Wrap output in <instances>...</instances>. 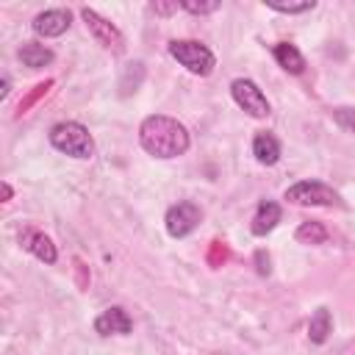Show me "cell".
<instances>
[{"instance_id":"obj_1","label":"cell","mask_w":355,"mask_h":355,"mask_svg":"<svg viewBox=\"0 0 355 355\" xmlns=\"http://www.w3.org/2000/svg\"><path fill=\"white\" fill-rule=\"evenodd\" d=\"M139 141L155 158H178L191 144L189 130L178 119L164 114H153L139 125Z\"/></svg>"},{"instance_id":"obj_2","label":"cell","mask_w":355,"mask_h":355,"mask_svg":"<svg viewBox=\"0 0 355 355\" xmlns=\"http://www.w3.org/2000/svg\"><path fill=\"white\" fill-rule=\"evenodd\" d=\"M50 144L58 153H67L72 158H92L94 155V139L89 128L80 122H58L50 128Z\"/></svg>"},{"instance_id":"obj_3","label":"cell","mask_w":355,"mask_h":355,"mask_svg":"<svg viewBox=\"0 0 355 355\" xmlns=\"http://www.w3.org/2000/svg\"><path fill=\"white\" fill-rule=\"evenodd\" d=\"M169 55L180 67H186L191 75H200V78L211 75L214 67H216L214 53L202 42H194V39H175V42H169Z\"/></svg>"},{"instance_id":"obj_4","label":"cell","mask_w":355,"mask_h":355,"mask_svg":"<svg viewBox=\"0 0 355 355\" xmlns=\"http://www.w3.org/2000/svg\"><path fill=\"white\" fill-rule=\"evenodd\" d=\"M286 200L294 205H322V208H333L341 205V197L333 186L322 183V180H300L294 186L286 189Z\"/></svg>"},{"instance_id":"obj_5","label":"cell","mask_w":355,"mask_h":355,"mask_svg":"<svg viewBox=\"0 0 355 355\" xmlns=\"http://www.w3.org/2000/svg\"><path fill=\"white\" fill-rule=\"evenodd\" d=\"M230 94H233L236 105L244 108V111H247L250 116H255V119H263V116L272 114V105H269L266 94H263V92L258 89V83L250 80V78H236V80L230 83Z\"/></svg>"},{"instance_id":"obj_6","label":"cell","mask_w":355,"mask_h":355,"mask_svg":"<svg viewBox=\"0 0 355 355\" xmlns=\"http://www.w3.org/2000/svg\"><path fill=\"white\" fill-rule=\"evenodd\" d=\"M80 17H83L89 33L97 39V44H103L111 53H122L125 50V36H122V31L114 22H108L105 17H100L94 8H80Z\"/></svg>"},{"instance_id":"obj_7","label":"cell","mask_w":355,"mask_h":355,"mask_svg":"<svg viewBox=\"0 0 355 355\" xmlns=\"http://www.w3.org/2000/svg\"><path fill=\"white\" fill-rule=\"evenodd\" d=\"M200 219H202V211H200L194 202H189V200L175 202V205L166 211V216H164V222H166V233H169L172 239H183V236H189V233L200 225Z\"/></svg>"},{"instance_id":"obj_8","label":"cell","mask_w":355,"mask_h":355,"mask_svg":"<svg viewBox=\"0 0 355 355\" xmlns=\"http://www.w3.org/2000/svg\"><path fill=\"white\" fill-rule=\"evenodd\" d=\"M69 22H72L69 8H47L33 17V31L44 39H53V36H61L69 28Z\"/></svg>"},{"instance_id":"obj_9","label":"cell","mask_w":355,"mask_h":355,"mask_svg":"<svg viewBox=\"0 0 355 355\" xmlns=\"http://www.w3.org/2000/svg\"><path fill=\"white\" fill-rule=\"evenodd\" d=\"M94 330L100 336H128L133 330V319L128 316L125 308L114 305V308H105L97 319H94Z\"/></svg>"},{"instance_id":"obj_10","label":"cell","mask_w":355,"mask_h":355,"mask_svg":"<svg viewBox=\"0 0 355 355\" xmlns=\"http://www.w3.org/2000/svg\"><path fill=\"white\" fill-rule=\"evenodd\" d=\"M19 244H22V250H28L31 255H36V258L44 261V263H55V258H58V250H55V244L50 241V236H44V233L36 230V227H25V230L19 233Z\"/></svg>"},{"instance_id":"obj_11","label":"cell","mask_w":355,"mask_h":355,"mask_svg":"<svg viewBox=\"0 0 355 355\" xmlns=\"http://www.w3.org/2000/svg\"><path fill=\"white\" fill-rule=\"evenodd\" d=\"M252 155H255L258 164L275 166V164L280 161V141L275 139V133H269V130L258 133V136L252 139Z\"/></svg>"},{"instance_id":"obj_12","label":"cell","mask_w":355,"mask_h":355,"mask_svg":"<svg viewBox=\"0 0 355 355\" xmlns=\"http://www.w3.org/2000/svg\"><path fill=\"white\" fill-rule=\"evenodd\" d=\"M280 205L277 202H272V200H261L258 202V208H255V216H252V233L255 236H266L269 230H275V225L280 222Z\"/></svg>"},{"instance_id":"obj_13","label":"cell","mask_w":355,"mask_h":355,"mask_svg":"<svg viewBox=\"0 0 355 355\" xmlns=\"http://www.w3.org/2000/svg\"><path fill=\"white\" fill-rule=\"evenodd\" d=\"M272 55H275V61H277L286 72H291V75H302V69H305V58H302V53H300L294 44H288V42H277V44L272 47Z\"/></svg>"},{"instance_id":"obj_14","label":"cell","mask_w":355,"mask_h":355,"mask_svg":"<svg viewBox=\"0 0 355 355\" xmlns=\"http://www.w3.org/2000/svg\"><path fill=\"white\" fill-rule=\"evenodd\" d=\"M17 55L31 69H42V67H47L53 61V50L44 47V44H39V42H22V47H19Z\"/></svg>"},{"instance_id":"obj_15","label":"cell","mask_w":355,"mask_h":355,"mask_svg":"<svg viewBox=\"0 0 355 355\" xmlns=\"http://www.w3.org/2000/svg\"><path fill=\"white\" fill-rule=\"evenodd\" d=\"M330 330H333V316H330V311L322 305V308H316V311L311 313V322H308V338H311L313 344H324L327 336H330Z\"/></svg>"},{"instance_id":"obj_16","label":"cell","mask_w":355,"mask_h":355,"mask_svg":"<svg viewBox=\"0 0 355 355\" xmlns=\"http://www.w3.org/2000/svg\"><path fill=\"white\" fill-rule=\"evenodd\" d=\"M327 227L322 225V222H302L300 227H297V233H294V239L300 241V244H324L327 241Z\"/></svg>"},{"instance_id":"obj_17","label":"cell","mask_w":355,"mask_h":355,"mask_svg":"<svg viewBox=\"0 0 355 355\" xmlns=\"http://www.w3.org/2000/svg\"><path fill=\"white\" fill-rule=\"evenodd\" d=\"M50 89H53V80L36 83V86H33V89H31V92H28V94H25V97L19 100V105H17V116L28 114V111H31V108H33V105H36V103H39V100H42V97H44V94L50 92Z\"/></svg>"},{"instance_id":"obj_18","label":"cell","mask_w":355,"mask_h":355,"mask_svg":"<svg viewBox=\"0 0 355 355\" xmlns=\"http://www.w3.org/2000/svg\"><path fill=\"white\" fill-rule=\"evenodd\" d=\"M227 258H230V250H227V244L225 241H211L208 244V255H205V261H208V266L211 269H219V266H225L227 263Z\"/></svg>"},{"instance_id":"obj_19","label":"cell","mask_w":355,"mask_h":355,"mask_svg":"<svg viewBox=\"0 0 355 355\" xmlns=\"http://www.w3.org/2000/svg\"><path fill=\"white\" fill-rule=\"evenodd\" d=\"M141 78H144V67L136 61V64H128V69H125V78H122V83H119V89H122V94H130L139 83H141Z\"/></svg>"},{"instance_id":"obj_20","label":"cell","mask_w":355,"mask_h":355,"mask_svg":"<svg viewBox=\"0 0 355 355\" xmlns=\"http://www.w3.org/2000/svg\"><path fill=\"white\" fill-rule=\"evenodd\" d=\"M266 6L272 11H280V14H302V11H311L316 3L313 0H305V3H275V0H269Z\"/></svg>"},{"instance_id":"obj_21","label":"cell","mask_w":355,"mask_h":355,"mask_svg":"<svg viewBox=\"0 0 355 355\" xmlns=\"http://www.w3.org/2000/svg\"><path fill=\"white\" fill-rule=\"evenodd\" d=\"M219 0H208V3H197V0H183L180 3V8H186L189 14H214V11H219Z\"/></svg>"},{"instance_id":"obj_22","label":"cell","mask_w":355,"mask_h":355,"mask_svg":"<svg viewBox=\"0 0 355 355\" xmlns=\"http://www.w3.org/2000/svg\"><path fill=\"white\" fill-rule=\"evenodd\" d=\"M333 122L349 133H355V108H333Z\"/></svg>"},{"instance_id":"obj_23","label":"cell","mask_w":355,"mask_h":355,"mask_svg":"<svg viewBox=\"0 0 355 355\" xmlns=\"http://www.w3.org/2000/svg\"><path fill=\"white\" fill-rule=\"evenodd\" d=\"M255 269H258V275H269V272H272L266 250H258V252H255Z\"/></svg>"},{"instance_id":"obj_24","label":"cell","mask_w":355,"mask_h":355,"mask_svg":"<svg viewBox=\"0 0 355 355\" xmlns=\"http://www.w3.org/2000/svg\"><path fill=\"white\" fill-rule=\"evenodd\" d=\"M75 275H78V288H86L89 286V272H86L83 261H75Z\"/></svg>"},{"instance_id":"obj_25","label":"cell","mask_w":355,"mask_h":355,"mask_svg":"<svg viewBox=\"0 0 355 355\" xmlns=\"http://www.w3.org/2000/svg\"><path fill=\"white\" fill-rule=\"evenodd\" d=\"M178 8H180L178 3H153V11H155V14H164V17L172 14V11H178Z\"/></svg>"},{"instance_id":"obj_26","label":"cell","mask_w":355,"mask_h":355,"mask_svg":"<svg viewBox=\"0 0 355 355\" xmlns=\"http://www.w3.org/2000/svg\"><path fill=\"white\" fill-rule=\"evenodd\" d=\"M11 197H14V189H11L8 183H3V202H8Z\"/></svg>"},{"instance_id":"obj_27","label":"cell","mask_w":355,"mask_h":355,"mask_svg":"<svg viewBox=\"0 0 355 355\" xmlns=\"http://www.w3.org/2000/svg\"><path fill=\"white\" fill-rule=\"evenodd\" d=\"M8 86H11V80H8V78H3V83H0V97H6V94L11 92Z\"/></svg>"}]
</instances>
